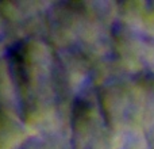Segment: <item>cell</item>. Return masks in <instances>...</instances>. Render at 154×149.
I'll use <instances>...</instances> for the list:
<instances>
[{"label":"cell","mask_w":154,"mask_h":149,"mask_svg":"<svg viewBox=\"0 0 154 149\" xmlns=\"http://www.w3.org/2000/svg\"><path fill=\"white\" fill-rule=\"evenodd\" d=\"M0 107L19 111V95L7 54L0 56Z\"/></svg>","instance_id":"cell-4"},{"label":"cell","mask_w":154,"mask_h":149,"mask_svg":"<svg viewBox=\"0 0 154 149\" xmlns=\"http://www.w3.org/2000/svg\"><path fill=\"white\" fill-rule=\"evenodd\" d=\"M8 35H7V27H5V22L3 16L0 15V56L8 53Z\"/></svg>","instance_id":"cell-6"},{"label":"cell","mask_w":154,"mask_h":149,"mask_svg":"<svg viewBox=\"0 0 154 149\" xmlns=\"http://www.w3.org/2000/svg\"><path fill=\"white\" fill-rule=\"evenodd\" d=\"M68 126L73 149H106L108 129L95 91H85L70 104Z\"/></svg>","instance_id":"cell-2"},{"label":"cell","mask_w":154,"mask_h":149,"mask_svg":"<svg viewBox=\"0 0 154 149\" xmlns=\"http://www.w3.org/2000/svg\"><path fill=\"white\" fill-rule=\"evenodd\" d=\"M23 149H73L69 138H64L61 134L48 137H31Z\"/></svg>","instance_id":"cell-5"},{"label":"cell","mask_w":154,"mask_h":149,"mask_svg":"<svg viewBox=\"0 0 154 149\" xmlns=\"http://www.w3.org/2000/svg\"><path fill=\"white\" fill-rule=\"evenodd\" d=\"M31 137L19 111L0 107V149H23Z\"/></svg>","instance_id":"cell-3"},{"label":"cell","mask_w":154,"mask_h":149,"mask_svg":"<svg viewBox=\"0 0 154 149\" xmlns=\"http://www.w3.org/2000/svg\"><path fill=\"white\" fill-rule=\"evenodd\" d=\"M7 57L19 102L56 92L53 85L54 50L43 38L32 37L14 42Z\"/></svg>","instance_id":"cell-1"}]
</instances>
